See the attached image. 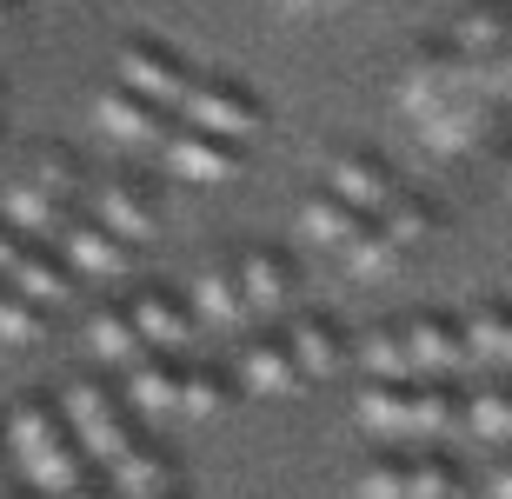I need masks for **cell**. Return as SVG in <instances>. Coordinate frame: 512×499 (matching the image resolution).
<instances>
[{
  "mask_svg": "<svg viewBox=\"0 0 512 499\" xmlns=\"http://www.w3.org/2000/svg\"><path fill=\"white\" fill-rule=\"evenodd\" d=\"M399 107L419 120V134L433 140L439 154H473L479 140L493 134V100L479 94L473 67L439 40V47H419L399 74Z\"/></svg>",
  "mask_w": 512,
  "mask_h": 499,
  "instance_id": "cell-1",
  "label": "cell"
},
{
  "mask_svg": "<svg viewBox=\"0 0 512 499\" xmlns=\"http://www.w3.org/2000/svg\"><path fill=\"white\" fill-rule=\"evenodd\" d=\"M7 440H14V460H20V473H27L34 493L60 499V493H74V486L87 480V453L74 446L67 420H54V406L20 400L14 413H7Z\"/></svg>",
  "mask_w": 512,
  "mask_h": 499,
  "instance_id": "cell-2",
  "label": "cell"
},
{
  "mask_svg": "<svg viewBox=\"0 0 512 499\" xmlns=\"http://www.w3.org/2000/svg\"><path fill=\"white\" fill-rule=\"evenodd\" d=\"M360 426L380 440H439L459 426V400L439 380H366Z\"/></svg>",
  "mask_w": 512,
  "mask_h": 499,
  "instance_id": "cell-3",
  "label": "cell"
},
{
  "mask_svg": "<svg viewBox=\"0 0 512 499\" xmlns=\"http://www.w3.org/2000/svg\"><path fill=\"white\" fill-rule=\"evenodd\" d=\"M67 200H74V160H34V167L20 173L14 187L0 193V220L20 233H40V240H54L74 213H67Z\"/></svg>",
  "mask_w": 512,
  "mask_h": 499,
  "instance_id": "cell-4",
  "label": "cell"
},
{
  "mask_svg": "<svg viewBox=\"0 0 512 499\" xmlns=\"http://www.w3.org/2000/svg\"><path fill=\"white\" fill-rule=\"evenodd\" d=\"M60 413H67L74 446L87 453V460H100V466H114L127 446H140V433H133V420H127V406H120L107 386H94V380H74V386H67Z\"/></svg>",
  "mask_w": 512,
  "mask_h": 499,
  "instance_id": "cell-5",
  "label": "cell"
},
{
  "mask_svg": "<svg viewBox=\"0 0 512 499\" xmlns=\"http://www.w3.org/2000/svg\"><path fill=\"white\" fill-rule=\"evenodd\" d=\"M173 120H187V127H200V134H213V140H233V147L247 134H260V107H253V94L233 87V80H187Z\"/></svg>",
  "mask_w": 512,
  "mask_h": 499,
  "instance_id": "cell-6",
  "label": "cell"
},
{
  "mask_svg": "<svg viewBox=\"0 0 512 499\" xmlns=\"http://www.w3.org/2000/svg\"><path fill=\"white\" fill-rule=\"evenodd\" d=\"M360 499H466V480H459L453 460H439V453H419V460H380L366 466Z\"/></svg>",
  "mask_w": 512,
  "mask_h": 499,
  "instance_id": "cell-7",
  "label": "cell"
},
{
  "mask_svg": "<svg viewBox=\"0 0 512 499\" xmlns=\"http://www.w3.org/2000/svg\"><path fill=\"white\" fill-rule=\"evenodd\" d=\"M60 260H67V273H80V280H133V240H120V233H107L100 220H67V227L54 233Z\"/></svg>",
  "mask_w": 512,
  "mask_h": 499,
  "instance_id": "cell-8",
  "label": "cell"
},
{
  "mask_svg": "<svg viewBox=\"0 0 512 499\" xmlns=\"http://www.w3.org/2000/svg\"><path fill=\"white\" fill-rule=\"evenodd\" d=\"M160 160H167V173H180V180H193V187H220V180L240 173V147L200 134V127H187V120H167Z\"/></svg>",
  "mask_w": 512,
  "mask_h": 499,
  "instance_id": "cell-9",
  "label": "cell"
},
{
  "mask_svg": "<svg viewBox=\"0 0 512 499\" xmlns=\"http://www.w3.org/2000/svg\"><path fill=\"white\" fill-rule=\"evenodd\" d=\"M120 87H133V94L140 100H153V107H180V94H187V67H180V54H173V47H160V40H127V47H120Z\"/></svg>",
  "mask_w": 512,
  "mask_h": 499,
  "instance_id": "cell-10",
  "label": "cell"
},
{
  "mask_svg": "<svg viewBox=\"0 0 512 499\" xmlns=\"http://www.w3.org/2000/svg\"><path fill=\"white\" fill-rule=\"evenodd\" d=\"M399 333H406V360H413V380H453V373H466V333H459V320H446V313H419V320H399Z\"/></svg>",
  "mask_w": 512,
  "mask_h": 499,
  "instance_id": "cell-11",
  "label": "cell"
},
{
  "mask_svg": "<svg viewBox=\"0 0 512 499\" xmlns=\"http://www.w3.org/2000/svg\"><path fill=\"white\" fill-rule=\"evenodd\" d=\"M127 313H133V327H140V340H147L153 353H167V360H180V353L200 340L193 307H187V300H173V293H160V287H140Z\"/></svg>",
  "mask_w": 512,
  "mask_h": 499,
  "instance_id": "cell-12",
  "label": "cell"
},
{
  "mask_svg": "<svg viewBox=\"0 0 512 499\" xmlns=\"http://www.w3.org/2000/svg\"><path fill=\"white\" fill-rule=\"evenodd\" d=\"M326 193H340L353 213H380L399 187H393V173H386V160L360 154V147H340V154L326 160Z\"/></svg>",
  "mask_w": 512,
  "mask_h": 499,
  "instance_id": "cell-13",
  "label": "cell"
},
{
  "mask_svg": "<svg viewBox=\"0 0 512 499\" xmlns=\"http://www.w3.org/2000/svg\"><path fill=\"white\" fill-rule=\"evenodd\" d=\"M187 307H193V320H200V327H213V333H247L253 327V307H247V293H240L233 260H220V267H207L200 280H193Z\"/></svg>",
  "mask_w": 512,
  "mask_h": 499,
  "instance_id": "cell-14",
  "label": "cell"
},
{
  "mask_svg": "<svg viewBox=\"0 0 512 499\" xmlns=\"http://www.w3.org/2000/svg\"><path fill=\"white\" fill-rule=\"evenodd\" d=\"M100 134L120 140V147H160V134H167V107H153V100H140L133 87H107L100 94Z\"/></svg>",
  "mask_w": 512,
  "mask_h": 499,
  "instance_id": "cell-15",
  "label": "cell"
},
{
  "mask_svg": "<svg viewBox=\"0 0 512 499\" xmlns=\"http://www.w3.org/2000/svg\"><path fill=\"white\" fill-rule=\"evenodd\" d=\"M107 480H114V499H187L173 460L160 453V446H147V440L127 446V453L107 466Z\"/></svg>",
  "mask_w": 512,
  "mask_h": 499,
  "instance_id": "cell-16",
  "label": "cell"
},
{
  "mask_svg": "<svg viewBox=\"0 0 512 499\" xmlns=\"http://www.w3.org/2000/svg\"><path fill=\"white\" fill-rule=\"evenodd\" d=\"M233 380L247 386V393H266V400H286V393H300V366H293V353H286V333L273 340V333H260V340L240 346V366H233Z\"/></svg>",
  "mask_w": 512,
  "mask_h": 499,
  "instance_id": "cell-17",
  "label": "cell"
},
{
  "mask_svg": "<svg viewBox=\"0 0 512 499\" xmlns=\"http://www.w3.org/2000/svg\"><path fill=\"white\" fill-rule=\"evenodd\" d=\"M233 273H240V293H247L253 320H273V313H286V307H293V267H286L280 253L247 247L240 260H233Z\"/></svg>",
  "mask_w": 512,
  "mask_h": 499,
  "instance_id": "cell-18",
  "label": "cell"
},
{
  "mask_svg": "<svg viewBox=\"0 0 512 499\" xmlns=\"http://www.w3.org/2000/svg\"><path fill=\"white\" fill-rule=\"evenodd\" d=\"M127 406L147 413V420H180V360H167V353L133 360L127 366Z\"/></svg>",
  "mask_w": 512,
  "mask_h": 499,
  "instance_id": "cell-19",
  "label": "cell"
},
{
  "mask_svg": "<svg viewBox=\"0 0 512 499\" xmlns=\"http://www.w3.org/2000/svg\"><path fill=\"white\" fill-rule=\"evenodd\" d=\"M286 353H293V366H300V380H333V373L346 366L340 327H333V320H320V313H300V320H293Z\"/></svg>",
  "mask_w": 512,
  "mask_h": 499,
  "instance_id": "cell-20",
  "label": "cell"
},
{
  "mask_svg": "<svg viewBox=\"0 0 512 499\" xmlns=\"http://www.w3.org/2000/svg\"><path fill=\"white\" fill-rule=\"evenodd\" d=\"M94 220L107 233H120V240H153V227H160V213H153L147 187H133V180H107V187L94 193Z\"/></svg>",
  "mask_w": 512,
  "mask_h": 499,
  "instance_id": "cell-21",
  "label": "cell"
},
{
  "mask_svg": "<svg viewBox=\"0 0 512 499\" xmlns=\"http://www.w3.org/2000/svg\"><path fill=\"white\" fill-rule=\"evenodd\" d=\"M459 333H466V360L473 366H493V373H506L512 380V307H479L459 320Z\"/></svg>",
  "mask_w": 512,
  "mask_h": 499,
  "instance_id": "cell-22",
  "label": "cell"
},
{
  "mask_svg": "<svg viewBox=\"0 0 512 499\" xmlns=\"http://www.w3.org/2000/svg\"><path fill=\"white\" fill-rule=\"evenodd\" d=\"M446 47H453L466 67H479L486 54L512 47V14H506V7H466V14H459V27L446 34Z\"/></svg>",
  "mask_w": 512,
  "mask_h": 499,
  "instance_id": "cell-23",
  "label": "cell"
},
{
  "mask_svg": "<svg viewBox=\"0 0 512 499\" xmlns=\"http://www.w3.org/2000/svg\"><path fill=\"white\" fill-rule=\"evenodd\" d=\"M87 346H94V360H107V366H133V360L153 353V346L140 340V327H133L127 307H100L94 320H87Z\"/></svg>",
  "mask_w": 512,
  "mask_h": 499,
  "instance_id": "cell-24",
  "label": "cell"
},
{
  "mask_svg": "<svg viewBox=\"0 0 512 499\" xmlns=\"http://www.w3.org/2000/svg\"><path fill=\"white\" fill-rule=\"evenodd\" d=\"M7 287L27 293V300H40V307H60L67 293H74V273H67V260H54V253L27 247L14 260V273H7Z\"/></svg>",
  "mask_w": 512,
  "mask_h": 499,
  "instance_id": "cell-25",
  "label": "cell"
},
{
  "mask_svg": "<svg viewBox=\"0 0 512 499\" xmlns=\"http://www.w3.org/2000/svg\"><path fill=\"white\" fill-rule=\"evenodd\" d=\"M360 220H366V213H353V207L340 200V193H326V187L300 207V233L313 240V247H326V253H340L346 240L360 233Z\"/></svg>",
  "mask_w": 512,
  "mask_h": 499,
  "instance_id": "cell-26",
  "label": "cell"
},
{
  "mask_svg": "<svg viewBox=\"0 0 512 499\" xmlns=\"http://www.w3.org/2000/svg\"><path fill=\"white\" fill-rule=\"evenodd\" d=\"M340 260H346V273H353V280H386V273L406 260V247H399L380 220H360V233L340 247Z\"/></svg>",
  "mask_w": 512,
  "mask_h": 499,
  "instance_id": "cell-27",
  "label": "cell"
},
{
  "mask_svg": "<svg viewBox=\"0 0 512 499\" xmlns=\"http://www.w3.org/2000/svg\"><path fill=\"white\" fill-rule=\"evenodd\" d=\"M459 426H473L479 440H493V446H512V380L479 386L473 400L459 406Z\"/></svg>",
  "mask_w": 512,
  "mask_h": 499,
  "instance_id": "cell-28",
  "label": "cell"
},
{
  "mask_svg": "<svg viewBox=\"0 0 512 499\" xmlns=\"http://www.w3.org/2000/svg\"><path fill=\"white\" fill-rule=\"evenodd\" d=\"M233 406V380L213 366H180V420H220Z\"/></svg>",
  "mask_w": 512,
  "mask_h": 499,
  "instance_id": "cell-29",
  "label": "cell"
},
{
  "mask_svg": "<svg viewBox=\"0 0 512 499\" xmlns=\"http://www.w3.org/2000/svg\"><path fill=\"white\" fill-rule=\"evenodd\" d=\"M360 366H366V380H413V360H406V333L393 327H373L360 340Z\"/></svg>",
  "mask_w": 512,
  "mask_h": 499,
  "instance_id": "cell-30",
  "label": "cell"
},
{
  "mask_svg": "<svg viewBox=\"0 0 512 499\" xmlns=\"http://www.w3.org/2000/svg\"><path fill=\"white\" fill-rule=\"evenodd\" d=\"M366 220H380V227L393 233L399 247H419V240H426V233H433V213L419 207L413 193H393V200H386L380 213H366Z\"/></svg>",
  "mask_w": 512,
  "mask_h": 499,
  "instance_id": "cell-31",
  "label": "cell"
},
{
  "mask_svg": "<svg viewBox=\"0 0 512 499\" xmlns=\"http://www.w3.org/2000/svg\"><path fill=\"white\" fill-rule=\"evenodd\" d=\"M0 340L7 346H34L40 340V300L14 293L7 280H0Z\"/></svg>",
  "mask_w": 512,
  "mask_h": 499,
  "instance_id": "cell-32",
  "label": "cell"
},
{
  "mask_svg": "<svg viewBox=\"0 0 512 499\" xmlns=\"http://www.w3.org/2000/svg\"><path fill=\"white\" fill-rule=\"evenodd\" d=\"M20 253H27V233H20V227H7V220H0V280L14 273V260H20Z\"/></svg>",
  "mask_w": 512,
  "mask_h": 499,
  "instance_id": "cell-33",
  "label": "cell"
},
{
  "mask_svg": "<svg viewBox=\"0 0 512 499\" xmlns=\"http://www.w3.org/2000/svg\"><path fill=\"white\" fill-rule=\"evenodd\" d=\"M486 499H512V460H499L493 473H486Z\"/></svg>",
  "mask_w": 512,
  "mask_h": 499,
  "instance_id": "cell-34",
  "label": "cell"
},
{
  "mask_svg": "<svg viewBox=\"0 0 512 499\" xmlns=\"http://www.w3.org/2000/svg\"><path fill=\"white\" fill-rule=\"evenodd\" d=\"M60 499H107V493H100V486H94V480H80V486H74V493H60Z\"/></svg>",
  "mask_w": 512,
  "mask_h": 499,
  "instance_id": "cell-35",
  "label": "cell"
},
{
  "mask_svg": "<svg viewBox=\"0 0 512 499\" xmlns=\"http://www.w3.org/2000/svg\"><path fill=\"white\" fill-rule=\"evenodd\" d=\"M0 499H27V493H20V486H0Z\"/></svg>",
  "mask_w": 512,
  "mask_h": 499,
  "instance_id": "cell-36",
  "label": "cell"
},
{
  "mask_svg": "<svg viewBox=\"0 0 512 499\" xmlns=\"http://www.w3.org/2000/svg\"><path fill=\"white\" fill-rule=\"evenodd\" d=\"M286 7H326V0H286Z\"/></svg>",
  "mask_w": 512,
  "mask_h": 499,
  "instance_id": "cell-37",
  "label": "cell"
},
{
  "mask_svg": "<svg viewBox=\"0 0 512 499\" xmlns=\"http://www.w3.org/2000/svg\"><path fill=\"white\" fill-rule=\"evenodd\" d=\"M7 14H14V0H0V20H7Z\"/></svg>",
  "mask_w": 512,
  "mask_h": 499,
  "instance_id": "cell-38",
  "label": "cell"
},
{
  "mask_svg": "<svg viewBox=\"0 0 512 499\" xmlns=\"http://www.w3.org/2000/svg\"><path fill=\"white\" fill-rule=\"evenodd\" d=\"M333 7H340V0H333Z\"/></svg>",
  "mask_w": 512,
  "mask_h": 499,
  "instance_id": "cell-39",
  "label": "cell"
}]
</instances>
